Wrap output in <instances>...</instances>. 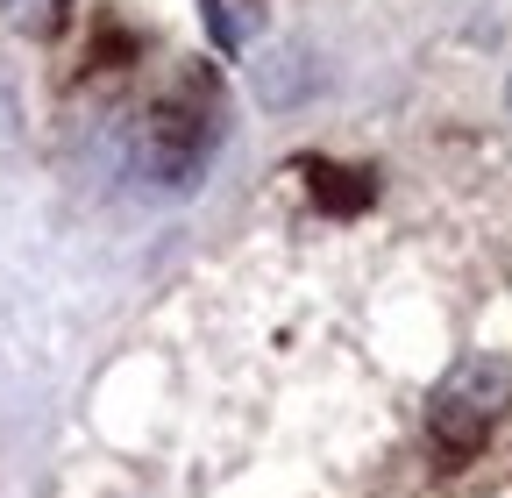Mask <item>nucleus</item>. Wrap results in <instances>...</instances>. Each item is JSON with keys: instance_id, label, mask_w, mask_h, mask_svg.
<instances>
[{"instance_id": "2", "label": "nucleus", "mask_w": 512, "mask_h": 498, "mask_svg": "<svg viewBox=\"0 0 512 498\" xmlns=\"http://www.w3.org/2000/svg\"><path fill=\"white\" fill-rule=\"evenodd\" d=\"M200 15H207V36L221 57H242L249 36L264 29V0H200Z\"/></svg>"}, {"instance_id": "4", "label": "nucleus", "mask_w": 512, "mask_h": 498, "mask_svg": "<svg viewBox=\"0 0 512 498\" xmlns=\"http://www.w3.org/2000/svg\"><path fill=\"white\" fill-rule=\"evenodd\" d=\"M505 114H512V79H505Z\"/></svg>"}, {"instance_id": "1", "label": "nucleus", "mask_w": 512, "mask_h": 498, "mask_svg": "<svg viewBox=\"0 0 512 498\" xmlns=\"http://www.w3.org/2000/svg\"><path fill=\"white\" fill-rule=\"evenodd\" d=\"M512 413V356H463L441 370V385L427 392V434L448 456H470L484 434Z\"/></svg>"}, {"instance_id": "3", "label": "nucleus", "mask_w": 512, "mask_h": 498, "mask_svg": "<svg viewBox=\"0 0 512 498\" xmlns=\"http://www.w3.org/2000/svg\"><path fill=\"white\" fill-rule=\"evenodd\" d=\"M64 8H72V0H0V22L22 29V36H50L64 22Z\"/></svg>"}]
</instances>
